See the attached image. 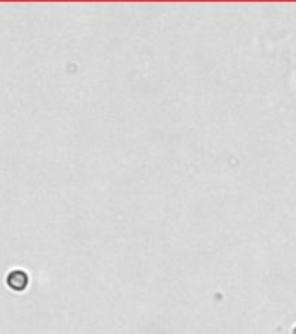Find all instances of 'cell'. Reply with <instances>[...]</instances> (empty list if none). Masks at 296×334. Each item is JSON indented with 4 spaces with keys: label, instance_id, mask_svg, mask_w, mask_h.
<instances>
[{
    "label": "cell",
    "instance_id": "obj_1",
    "mask_svg": "<svg viewBox=\"0 0 296 334\" xmlns=\"http://www.w3.org/2000/svg\"><path fill=\"white\" fill-rule=\"evenodd\" d=\"M7 285L14 291H23L28 285V275L21 272V270H14V272L7 275Z\"/></svg>",
    "mask_w": 296,
    "mask_h": 334
}]
</instances>
